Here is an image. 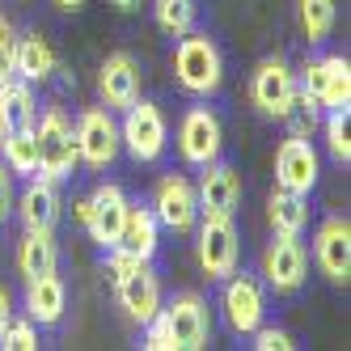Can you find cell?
Returning <instances> with one entry per match:
<instances>
[{"instance_id":"cell-1","label":"cell","mask_w":351,"mask_h":351,"mask_svg":"<svg viewBox=\"0 0 351 351\" xmlns=\"http://www.w3.org/2000/svg\"><path fill=\"white\" fill-rule=\"evenodd\" d=\"M173 77L178 85L195 97H208L220 89V77H224V64H220V51L208 34H182L178 51H173Z\"/></svg>"},{"instance_id":"cell-2","label":"cell","mask_w":351,"mask_h":351,"mask_svg":"<svg viewBox=\"0 0 351 351\" xmlns=\"http://www.w3.org/2000/svg\"><path fill=\"white\" fill-rule=\"evenodd\" d=\"M34 136H38V173H43V178H51V182L68 178V173L77 169V161H81V153H77V132H72L68 114L60 106H51V110L38 119Z\"/></svg>"},{"instance_id":"cell-3","label":"cell","mask_w":351,"mask_h":351,"mask_svg":"<svg viewBox=\"0 0 351 351\" xmlns=\"http://www.w3.org/2000/svg\"><path fill=\"white\" fill-rule=\"evenodd\" d=\"M161 322H165V330H169L173 351H199V347H208L212 317H208V305L195 292L173 296L169 305L161 309Z\"/></svg>"},{"instance_id":"cell-4","label":"cell","mask_w":351,"mask_h":351,"mask_svg":"<svg viewBox=\"0 0 351 351\" xmlns=\"http://www.w3.org/2000/svg\"><path fill=\"white\" fill-rule=\"evenodd\" d=\"M199 267H204L208 280H229L237 271L233 216H204V224H199Z\"/></svg>"},{"instance_id":"cell-5","label":"cell","mask_w":351,"mask_h":351,"mask_svg":"<svg viewBox=\"0 0 351 351\" xmlns=\"http://www.w3.org/2000/svg\"><path fill=\"white\" fill-rule=\"evenodd\" d=\"M305 271H309V254L300 245V233H275L267 254H263V275L275 292H296L305 284Z\"/></svg>"},{"instance_id":"cell-6","label":"cell","mask_w":351,"mask_h":351,"mask_svg":"<svg viewBox=\"0 0 351 351\" xmlns=\"http://www.w3.org/2000/svg\"><path fill=\"white\" fill-rule=\"evenodd\" d=\"M119 140L128 144V153L136 161H157L165 153V119L153 102H136L128 106V119H123V128H119Z\"/></svg>"},{"instance_id":"cell-7","label":"cell","mask_w":351,"mask_h":351,"mask_svg":"<svg viewBox=\"0 0 351 351\" xmlns=\"http://www.w3.org/2000/svg\"><path fill=\"white\" fill-rule=\"evenodd\" d=\"M77 153L89 169H106L114 157H119V123L110 119V110L93 106L77 119Z\"/></svg>"},{"instance_id":"cell-8","label":"cell","mask_w":351,"mask_h":351,"mask_svg":"<svg viewBox=\"0 0 351 351\" xmlns=\"http://www.w3.org/2000/svg\"><path fill=\"white\" fill-rule=\"evenodd\" d=\"M220 144H224V132H220V119L208 110V106H195L182 114L178 123V148H182V161L186 165H212L220 157Z\"/></svg>"},{"instance_id":"cell-9","label":"cell","mask_w":351,"mask_h":351,"mask_svg":"<svg viewBox=\"0 0 351 351\" xmlns=\"http://www.w3.org/2000/svg\"><path fill=\"white\" fill-rule=\"evenodd\" d=\"M114 292H119V305L128 309L132 322H153L157 309H161V284H157V275L153 267H148V258H140L136 267H128L114 280Z\"/></svg>"},{"instance_id":"cell-10","label":"cell","mask_w":351,"mask_h":351,"mask_svg":"<svg viewBox=\"0 0 351 351\" xmlns=\"http://www.w3.org/2000/svg\"><path fill=\"white\" fill-rule=\"evenodd\" d=\"M305 93L317 106L343 110L351 102V64L343 56H326V60L305 64Z\"/></svg>"},{"instance_id":"cell-11","label":"cell","mask_w":351,"mask_h":351,"mask_svg":"<svg viewBox=\"0 0 351 351\" xmlns=\"http://www.w3.org/2000/svg\"><path fill=\"white\" fill-rule=\"evenodd\" d=\"M292 93H296V77H292V68L284 60H263L254 68V77H250V102L271 119H280L288 110Z\"/></svg>"},{"instance_id":"cell-12","label":"cell","mask_w":351,"mask_h":351,"mask_svg":"<svg viewBox=\"0 0 351 351\" xmlns=\"http://www.w3.org/2000/svg\"><path fill=\"white\" fill-rule=\"evenodd\" d=\"M313 258L322 267V275L330 284H347L351 280V224L343 216H330L313 237Z\"/></svg>"},{"instance_id":"cell-13","label":"cell","mask_w":351,"mask_h":351,"mask_svg":"<svg viewBox=\"0 0 351 351\" xmlns=\"http://www.w3.org/2000/svg\"><path fill=\"white\" fill-rule=\"evenodd\" d=\"M263 309H267V300H263L258 280L233 271L229 284H224V317H229V326L237 335H254L263 326Z\"/></svg>"},{"instance_id":"cell-14","label":"cell","mask_w":351,"mask_h":351,"mask_svg":"<svg viewBox=\"0 0 351 351\" xmlns=\"http://www.w3.org/2000/svg\"><path fill=\"white\" fill-rule=\"evenodd\" d=\"M275 182L284 191H296V195H309L317 186V153L309 140L300 136H288L275 153Z\"/></svg>"},{"instance_id":"cell-15","label":"cell","mask_w":351,"mask_h":351,"mask_svg":"<svg viewBox=\"0 0 351 351\" xmlns=\"http://www.w3.org/2000/svg\"><path fill=\"white\" fill-rule=\"evenodd\" d=\"M97 93H102L106 110H128L140 97V68L128 51H114L97 68Z\"/></svg>"},{"instance_id":"cell-16","label":"cell","mask_w":351,"mask_h":351,"mask_svg":"<svg viewBox=\"0 0 351 351\" xmlns=\"http://www.w3.org/2000/svg\"><path fill=\"white\" fill-rule=\"evenodd\" d=\"M157 224H169L173 233H191L195 220H199V199H195V186L178 173H169V178L157 182Z\"/></svg>"},{"instance_id":"cell-17","label":"cell","mask_w":351,"mask_h":351,"mask_svg":"<svg viewBox=\"0 0 351 351\" xmlns=\"http://www.w3.org/2000/svg\"><path fill=\"white\" fill-rule=\"evenodd\" d=\"M123 212H128V195H123L114 182H102V186L89 195V220H85V229H89V237L102 245V250H114L119 245Z\"/></svg>"},{"instance_id":"cell-18","label":"cell","mask_w":351,"mask_h":351,"mask_svg":"<svg viewBox=\"0 0 351 351\" xmlns=\"http://www.w3.org/2000/svg\"><path fill=\"white\" fill-rule=\"evenodd\" d=\"M199 212L204 216H233L237 204H241V178H237V169L233 165H204V178H199Z\"/></svg>"},{"instance_id":"cell-19","label":"cell","mask_w":351,"mask_h":351,"mask_svg":"<svg viewBox=\"0 0 351 351\" xmlns=\"http://www.w3.org/2000/svg\"><path fill=\"white\" fill-rule=\"evenodd\" d=\"M64 305H68V292H64V280L56 271L26 280V313H30V322L51 326V322L64 317Z\"/></svg>"},{"instance_id":"cell-20","label":"cell","mask_w":351,"mask_h":351,"mask_svg":"<svg viewBox=\"0 0 351 351\" xmlns=\"http://www.w3.org/2000/svg\"><path fill=\"white\" fill-rule=\"evenodd\" d=\"M119 245L132 250L136 258H153L157 254V212L144 208V204H128L123 229H119Z\"/></svg>"},{"instance_id":"cell-21","label":"cell","mask_w":351,"mask_h":351,"mask_svg":"<svg viewBox=\"0 0 351 351\" xmlns=\"http://www.w3.org/2000/svg\"><path fill=\"white\" fill-rule=\"evenodd\" d=\"M21 220H26V229H56L60 191H56L51 178H34L26 191H21Z\"/></svg>"},{"instance_id":"cell-22","label":"cell","mask_w":351,"mask_h":351,"mask_svg":"<svg viewBox=\"0 0 351 351\" xmlns=\"http://www.w3.org/2000/svg\"><path fill=\"white\" fill-rule=\"evenodd\" d=\"M21 128H34V93L30 85L0 81V140Z\"/></svg>"},{"instance_id":"cell-23","label":"cell","mask_w":351,"mask_h":351,"mask_svg":"<svg viewBox=\"0 0 351 351\" xmlns=\"http://www.w3.org/2000/svg\"><path fill=\"white\" fill-rule=\"evenodd\" d=\"M56 258H60V250H56L51 229H26V237L17 245V271L26 280H34V275L56 271Z\"/></svg>"},{"instance_id":"cell-24","label":"cell","mask_w":351,"mask_h":351,"mask_svg":"<svg viewBox=\"0 0 351 351\" xmlns=\"http://www.w3.org/2000/svg\"><path fill=\"white\" fill-rule=\"evenodd\" d=\"M13 72H21L26 81H47L56 72V51L43 34H26L13 43Z\"/></svg>"},{"instance_id":"cell-25","label":"cell","mask_w":351,"mask_h":351,"mask_svg":"<svg viewBox=\"0 0 351 351\" xmlns=\"http://www.w3.org/2000/svg\"><path fill=\"white\" fill-rule=\"evenodd\" d=\"M267 216H271V229L275 233H300V229H305V220H309V204H305V195L275 186L271 199H267Z\"/></svg>"},{"instance_id":"cell-26","label":"cell","mask_w":351,"mask_h":351,"mask_svg":"<svg viewBox=\"0 0 351 351\" xmlns=\"http://www.w3.org/2000/svg\"><path fill=\"white\" fill-rule=\"evenodd\" d=\"M296 21L309 43H326L335 30V0H296Z\"/></svg>"},{"instance_id":"cell-27","label":"cell","mask_w":351,"mask_h":351,"mask_svg":"<svg viewBox=\"0 0 351 351\" xmlns=\"http://www.w3.org/2000/svg\"><path fill=\"white\" fill-rule=\"evenodd\" d=\"M0 144H5L9 173H38V136H34V128H21V132L5 136Z\"/></svg>"},{"instance_id":"cell-28","label":"cell","mask_w":351,"mask_h":351,"mask_svg":"<svg viewBox=\"0 0 351 351\" xmlns=\"http://www.w3.org/2000/svg\"><path fill=\"white\" fill-rule=\"evenodd\" d=\"M153 17H157V26H161L169 38H182V34L195 26V0H157V5H153Z\"/></svg>"},{"instance_id":"cell-29","label":"cell","mask_w":351,"mask_h":351,"mask_svg":"<svg viewBox=\"0 0 351 351\" xmlns=\"http://www.w3.org/2000/svg\"><path fill=\"white\" fill-rule=\"evenodd\" d=\"M280 119L288 123V136L309 140V136H313V128H317V102H313L305 89H296V93H292V102H288V110H284Z\"/></svg>"},{"instance_id":"cell-30","label":"cell","mask_w":351,"mask_h":351,"mask_svg":"<svg viewBox=\"0 0 351 351\" xmlns=\"http://www.w3.org/2000/svg\"><path fill=\"white\" fill-rule=\"evenodd\" d=\"M326 140H330V153L335 161H351V132H347V106L343 110H330V119H326Z\"/></svg>"},{"instance_id":"cell-31","label":"cell","mask_w":351,"mask_h":351,"mask_svg":"<svg viewBox=\"0 0 351 351\" xmlns=\"http://www.w3.org/2000/svg\"><path fill=\"white\" fill-rule=\"evenodd\" d=\"M0 343H5L9 351H34V347H38L34 322H9V326H5V335H0Z\"/></svg>"},{"instance_id":"cell-32","label":"cell","mask_w":351,"mask_h":351,"mask_svg":"<svg viewBox=\"0 0 351 351\" xmlns=\"http://www.w3.org/2000/svg\"><path fill=\"white\" fill-rule=\"evenodd\" d=\"M254 347L258 351H292L296 343H292L288 330H275V326H267V330H263V326H258V330H254Z\"/></svg>"},{"instance_id":"cell-33","label":"cell","mask_w":351,"mask_h":351,"mask_svg":"<svg viewBox=\"0 0 351 351\" xmlns=\"http://www.w3.org/2000/svg\"><path fill=\"white\" fill-rule=\"evenodd\" d=\"M13 26H9V17L0 13V81H9L13 77Z\"/></svg>"},{"instance_id":"cell-34","label":"cell","mask_w":351,"mask_h":351,"mask_svg":"<svg viewBox=\"0 0 351 351\" xmlns=\"http://www.w3.org/2000/svg\"><path fill=\"white\" fill-rule=\"evenodd\" d=\"M144 347H148V351H173L169 330H165V322H161V309H157L153 322H144Z\"/></svg>"},{"instance_id":"cell-35","label":"cell","mask_w":351,"mask_h":351,"mask_svg":"<svg viewBox=\"0 0 351 351\" xmlns=\"http://www.w3.org/2000/svg\"><path fill=\"white\" fill-rule=\"evenodd\" d=\"M9 208H13V178H9V165L0 161V220L9 216Z\"/></svg>"},{"instance_id":"cell-36","label":"cell","mask_w":351,"mask_h":351,"mask_svg":"<svg viewBox=\"0 0 351 351\" xmlns=\"http://www.w3.org/2000/svg\"><path fill=\"white\" fill-rule=\"evenodd\" d=\"M13 322V300H9V292L0 288V335H5V326Z\"/></svg>"},{"instance_id":"cell-37","label":"cell","mask_w":351,"mask_h":351,"mask_svg":"<svg viewBox=\"0 0 351 351\" xmlns=\"http://www.w3.org/2000/svg\"><path fill=\"white\" fill-rule=\"evenodd\" d=\"M56 9H64V13H81L85 0H56Z\"/></svg>"},{"instance_id":"cell-38","label":"cell","mask_w":351,"mask_h":351,"mask_svg":"<svg viewBox=\"0 0 351 351\" xmlns=\"http://www.w3.org/2000/svg\"><path fill=\"white\" fill-rule=\"evenodd\" d=\"M72 212H77V220L85 224V220H89V199H77V204H72Z\"/></svg>"},{"instance_id":"cell-39","label":"cell","mask_w":351,"mask_h":351,"mask_svg":"<svg viewBox=\"0 0 351 351\" xmlns=\"http://www.w3.org/2000/svg\"><path fill=\"white\" fill-rule=\"evenodd\" d=\"M110 5H114L119 13H136V9H140V0H110Z\"/></svg>"}]
</instances>
